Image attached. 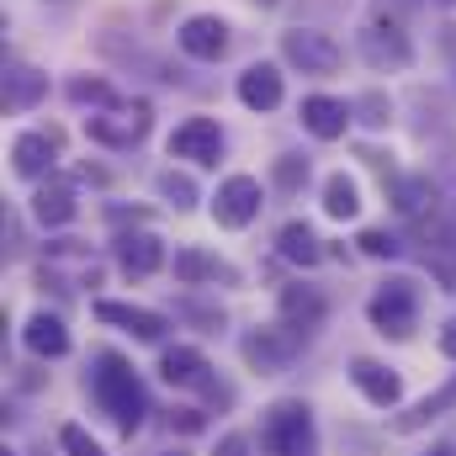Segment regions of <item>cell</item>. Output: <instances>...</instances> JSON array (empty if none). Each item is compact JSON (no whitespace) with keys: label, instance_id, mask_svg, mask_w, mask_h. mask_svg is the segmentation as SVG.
<instances>
[{"label":"cell","instance_id":"obj_1","mask_svg":"<svg viewBox=\"0 0 456 456\" xmlns=\"http://www.w3.org/2000/svg\"><path fill=\"white\" fill-rule=\"evenodd\" d=\"M91 398L102 403V414H112L122 436H133V430L143 425V414H149L143 382H138V371H133L117 350H102V355H96V371H91Z\"/></svg>","mask_w":456,"mask_h":456},{"label":"cell","instance_id":"obj_2","mask_svg":"<svg viewBox=\"0 0 456 456\" xmlns=\"http://www.w3.org/2000/svg\"><path fill=\"white\" fill-rule=\"evenodd\" d=\"M260 446L271 456H319V430H314V409L303 398H281L265 409L260 419Z\"/></svg>","mask_w":456,"mask_h":456},{"label":"cell","instance_id":"obj_3","mask_svg":"<svg viewBox=\"0 0 456 456\" xmlns=\"http://www.w3.org/2000/svg\"><path fill=\"white\" fill-rule=\"evenodd\" d=\"M366 319H371L377 335H387V340H409L414 324H419V287H414L409 276L382 281V287L371 292V303H366Z\"/></svg>","mask_w":456,"mask_h":456},{"label":"cell","instance_id":"obj_4","mask_svg":"<svg viewBox=\"0 0 456 456\" xmlns=\"http://www.w3.org/2000/svg\"><path fill=\"white\" fill-rule=\"evenodd\" d=\"M149 127H154V107L149 102H117L107 112H91L86 117V138L91 143H102V149H138L143 138H149Z\"/></svg>","mask_w":456,"mask_h":456},{"label":"cell","instance_id":"obj_5","mask_svg":"<svg viewBox=\"0 0 456 456\" xmlns=\"http://www.w3.org/2000/svg\"><path fill=\"white\" fill-rule=\"evenodd\" d=\"M281 59L303 75H335L345 64V48L319 27H292V32H281Z\"/></svg>","mask_w":456,"mask_h":456},{"label":"cell","instance_id":"obj_6","mask_svg":"<svg viewBox=\"0 0 456 456\" xmlns=\"http://www.w3.org/2000/svg\"><path fill=\"white\" fill-rule=\"evenodd\" d=\"M355 48H361V59L377 75H398V69L414 64V43H409V32L398 21H366L361 37H355Z\"/></svg>","mask_w":456,"mask_h":456},{"label":"cell","instance_id":"obj_7","mask_svg":"<svg viewBox=\"0 0 456 456\" xmlns=\"http://www.w3.org/2000/svg\"><path fill=\"white\" fill-rule=\"evenodd\" d=\"M260 208H265L260 181H255V175H228L224 186H218V197H213V224L218 228H249L260 218Z\"/></svg>","mask_w":456,"mask_h":456},{"label":"cell","instance_id":"obj_8","mask_svg":"<svg viewBox=\"0 0 456 456\" xmlns=\"http://www.w3.org/2000/svg\"><path fill=\"white\" fill-rule=\"evenodd\" d=\"M170 159H191V165H218L224 159V127L218 117H186L175 133H170Z\"/></svg>","mask_w":456,"mask_h":456},{"label":"cell","instance_id":"obj_9","mask_svg":"<svg viewBox=\"0 0 456 456\" xmlns=\"http://www.w3.org/2000/svg\"><path fill=\"white\" fill-rule=\"evenodd\" d=\"M175 43H181L186 59H197V64H218L233 37H228L224 16H208V11H202V16H186V21L175 27Z\"/></svg>","mask_w":456,"mask_h":456},{"label":"cell","instance_id":"obj_10","mask_svg":"<svg viewBox=\"0 0 456 456\" xmlns=\"http://www.w3.org/2000/svg\"><path fill=\"white\" fill-rule=\"evenodd\" d=\"M53 159H59V127H48V133H16V143H11V170L21 175V181H53Z\"/></svg>","mask_w":456,"mask_h":456},{"label":"cell","instance_id":"obj_11","mask_svg":"<svg viewBox=\"0 0 456 456\" xmlns=\"http://www.w3.org/2000/svg\"><path fill=\"white\" fill-rule=\"evenodd\" d=\"M112 255H117V271L122 276L143 281V276H154L165 265V239L149 233V228H133V233H117L112 239Z\"/></svg>","mask_w":456,"mask_h":456},{"label":"cell","instance_id":"obj_12","mask_svg":"<svg viewBox=\"0 0 456 456\" xmlns=\"http://www.w3.org/2000/svg\"><path fill=\"white\" fill-rule=\"evenodd\" d=\"M350 382H355V393H361L371 409H398V398H403V377H398L393 366L371 361V355H355V361H350Z\"/></svg>","mask_w":456,"mask_h":456},{"label":"cell","instance_id":"obj_13","mask_svg":"<svg viewBox=\"0 0 456 456\" xmlns=\"http://www.w3.org/2000/svg\"><path fill=\"white\" fill-rule=\"evenodd\" d=\"M96 319L102 324H112V330H127L133 340H165V314H154V308H138V303H112V297H102L96 303Z\"/></svg>","mask_w":456,"mask_h":456},{"label":"cell","instance_id":"obj_14","mask_svg":"<svg viewBox=\"0 0 456 456\" xmlns=\"http://www.w3.org/2000/svg\"><path fill=\"white\" fill-rule=\"evenodd\" d=\"M297 345H303V335H292L287 324H271V330H260V335L244 340V361L260 366V371H281L297 355Z\"/></svg>","mask_w":456,"mask_h":456},{"label":"cell","instance_id":"obj_15","mask_svg":"<svg viewBox=\"0 0 456 456\" xmlns=\"http://www.w3.org/2000/svg\"><path fill=\"white\" fill-rule=\"evenodd\" d=\"M297 117H303V127H308L319 143H335V138H345V127H350L355 107H345L340 96H303Z\"/></svg>","mask_w":456,"mask_h":456},{"label":"cell","instance_id":"obj_16","mask_svg":"<svg viewBox=\"0 0 456 456\" xmlns=\"http://www.w3.org/2000/svg\"><path fill=\"white\" fill-rule=\"evenodd\" d=\"M281 96H287V80H281V69L276 64H249L244 75H239V102L249 107V112H276L281 107Z\"/></svg>","mask_w":456,"mask_h":456},{"label":"cell","instance_id":"obj_17","mask_svg":"<svg viewBox=\"0 0 456 456\" xmlns=\"http://www.w3.org/2000/svg\"><path fill=\"white\" fill-rule=\"evenodd\" d=\"M75 213H80V197H75V186L69 181H43L37 191H32V218L43 228H64V224H75Z\"/></svg>","mask_w":456,"mask_h":456},{"label":"cell","instance_id":"obj_18","mask_svg":"<svg viewBox=\"0 0 456 456\" xmlns=\"http://www.w3.org/2000/svg\"><path fill=\"white\" fill-rule=\"evenodd\" d=\"M170 271H175V281H181V287L233 281V265L218 260V255H208V249H197V244H181V249H175V260H170Z\"/></svg>","mask_w":456,"mask_h":456},{"label":"cell","instance_id":"obj_19","mask_svg":"<svg viewBox=\"0 0 456 456\" xmlns=\"http://www.w3.org/2000/svg\"><path fill=\"white\" fill-rule=\"evenodd\" d=\"M281 324L308 340V335L324 324V297H319L314 287H281Z\"/></svg>","mask_w":456,"mask_h":456},{"label":"cell","instance_id":"obj_20","mask_svg":"<svg viewBox=\"0 0 456 456\" xmlns=\"http://www.w3.org/2000/svg\"><path fill=\"white\" fill-rule=\"evenodd\" d=\"M208 355L197 350V345H170L165 355H159V377L170 382V387H208Z\"/></svg>","mask_w":456,"mask_h":456},{"label":"cell","instance_id":"obj_21","mask_svg":"<svg viewBox=\"0 0 456 456\" xmlns=\"http://www.w3.org/2000/svg\"><path fill=\"white\" fill-rule=\"evenodd\" d=\"M21 340H27L32 355H43V361L69 355V330H64V319H59V314H32V319H27V330H21Z\"/></svg>","mask_w":456,"mask_h":456},{"label":"cell","instance_id":"obj_22","mask_svg":"<svg viewBox=\"0 0 456 456\" xmlns=\"http://www.w3.org/2000/svg\"><path fill=\"white\" fill-rule=\"evenodd\" d=\"M48 96V75H37L32 64H11L5 69V107L11 112H27V107H37Z\"/></svg>","mask_w":456,"mask_h":456},{"label":"cell","instance_id":"obj_23","mask_svg":"<svg viewBox=\"0 0 456 456\" xmlns=\"http://www.w3.org/2000/svg\"><path fill=\"white\" fill-rule=\"evenodd\" d=\"M446 409H456V377L446 382V387H436L430 398H419L409 414H398V419H393V430H398V436H414V430H425L430 419H441Z\"/></svg>","mask_w":456,"mask_h":456},{"label":"cell","instance_id":"obj_24","mask_svg":"<svg viewBox=\"0 0 456 456\" xmlns=\"http://www.w3.org/2000/svg\"><path fill=\"white\" fill-rule=\"evenodd\" d=\"M276 249H281V260H292V265H319V260H324V239L308 224H287L276 233Z\"/></svg>","mask_w":456,"mask_h":456},{"label":"cell","instance_id":"obj_25","mask_svg":"<svg viewBox=\"0 0 456 456\" xmlns=\"http://www.w3.org/2000/svg\"><path fill=\"white\" fill-rule=\"evenodd\" d=\"M64 96L75 102V107H96V112H107V107H117V91L102 80V75H75L69 86H64Z\"/></svg>","mask_w":456,"mask_h":456},{"label":"cell","instance_id":"obj_26","mask_svg":"<svg viewBox=\"0 0 456 456\" xmlns=\"http://www.w3.org/2000/svg\"><path fill=\"white\" fill-rule=\"evenodd\" d=\"M324 213L340 218V224L361 213V186H355L350 175H330V181H324Z\"/></svg>","mask_w":456,"mask_h":456},{"label":"cell","instance_id":"obj_27","mask_svg":"<svg viewBox=\"0 0 456 456\" xmlns=\"http://www.w3.org/2000/svg\"><path fill=\"white\" fill-rule=\"evenodd\" d=\"M154 191H159V202H170L175 213H191V208H197V181L181 175V170H159V175H154Z\"/></svg>","mask_w":456,"mask_h":456},{"label":"cell","instance_id":"obj_28","mask_svg":"<svg viewBox=\"0 0 456 456\" xmlns=\"http://www.w3.org/2000/svg\"><path fill=\"white\" fill-rule=\"evenodd\" d=\"M59 446H64V456H107L102 441H96L86 425H64V430H59Z\"/></svg>","mask_w":456,"mask_h":456},{"label":"cell","instance_id":"obj_29","mask_svg":"<svg viewBox=\"0 0 456 456\" xmlns=\"http://www.w3.org/2000/svg\"><path fill=\"white\" fill-rule=\"evenodd\" d=\"M355 244H361V255H371V260H393V255H398V239H393L387 228H361Z\"/></svg>","mask_w":456,"mask_h":456},{"label":"cell","instance_id":"obj_30","mask_svg":"<svg viewBox=\"0 0 456 456\" xmlns=\"http://www.w3.org/2000/svg\"><path fill=\"white\" fill-rule=\"evenodd\" d=\"M303 181H308V159H303V154H281V159H276V186H281V191H297Z\"/></svg>","mask_w":456,"mask_h":456},{"label":"cell","instance_id":"obj_31","mask_svg":"<svg viewBox=\"0 0 456 456\" xmlns=\"http://www.w3.org/2000/svg\"><path fill=\"white\" fill-rule=\"evenodd\" d=\"M355 112H366V117H361L366 127H382V122H387V102L371 91V96H361V102H355Z\"/></svg>","mask_w":456,"mask_h":456},{"label":"cell","instance_id":"obj_32","mask_svg":"<svg viewBox=\"0 0 456 456\" xmlns=\"http://www.w3.org/2000/svg\"><path fill=\"white\" fill-rule=\"evenodd\" d=\"M244 452H249L244 436H224V441H218V456H244Z\"/></svg>","mask_w":456,"mask_h":456},{"label":"cell","instance_id":"obj_33","mask_svg":"<svg viewBox=\"0 0 456 456\" xmlns=\"http://www.w3.org/2000/svg\"><path fill=\"white\" fill-rule=\"evenodd\" d=\"M175 425L191 436V430H202V414H197V409H181V414H175Z\"/></svg>","mask_w":456,"mask_h":456},{"label":"cell","instance_id":"obj_34","mask_svg":"<svg viewBox=\"0 0 456 456\" xmlns=\"http://www.w3.org/2000/svg\"><path fill=\"white\" fill-rule=\"evenodd\" d=\"M441 350H446V355L456 361V319L446 324V330H441Z\"/></svg>","mask_w":456,"mask_h":456},{"label":"cell","instance_id":"obj_35","mask_svg":"<svg viewBox=\"0 0 456 456\" xmlns=\"http://www.w3.org/2000/svg\"><path fill=\"white\" fill-rule=\"evenodd\" d=\"M425 456H456V452H452V446H430Z\"/></svg>","mask_w":456,"mask_h":456},{"label":"cell","instance_id":"obj_36","mask_svg":"<svg viewBox=\"0 0 456 456\" xmlns=\"http://www.w3.org/2000/svg\"><path fill=\"white\" fill-rule=\"evenodd\" d=\"M255 5H265V11H271V5H276V0H255Z\"/></svg>","mask_w":456,"mask_h":456},{"label":"cell","instance_id":"obj_37","mask_svg":"<svg viewBox=\"0 0 456 456\" xmlns=\"http://www.w3.org/2000/svg\"><path fill=\"white\" fill-rule=\"evenodd\" d=\"M436 5H456V0H436Z\"/></svg>","mask_w":456,"mask_h":456},{"label":"cell","instance_id":"obj_38","mask_svg":"<svg viewBox=\"0 0 456 456\" xmlns=\"http://www.w3.org/2000/svg\"><path fill=\"white\" fill-rule=\"evenodd\" d=\"M170 456H181V452H170Z\"/></svg>","mask_w":456,"mask_h":456},{"label":"cell","instance_id":"obj_39","mask_svg":"<svg viewBox=\"0 0 456 456\" xmlns=\"http://www.w3.org/2000/svg\"><path fill=\"white\" fill-rule=\"evenodd\" d=\"M5 456H11V452H5Z\"/></svg>","mask_w":456,"mask_h":456}]
</instances>
